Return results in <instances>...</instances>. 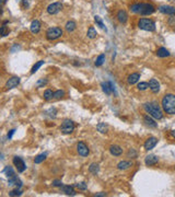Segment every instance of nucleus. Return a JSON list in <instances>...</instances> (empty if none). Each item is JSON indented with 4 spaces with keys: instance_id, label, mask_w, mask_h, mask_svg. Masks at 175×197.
I'll return each mask as SVG.
<instances>
[{
    "instance_id": "nucleus-26",
    "label": "nucleus",
    "mask_w": 175,
    "mask_h": 197,
    "mask_svg": "<svg viewBox=\"0 0 175 197\" xmlns=\"http://www.w3.org/2000/svg\"><path fill=\"white\" fill-rule=\"evenodd\" d=\"M7 23H8V21H6L3 25L0 26V36H7V35H9L10 30H9V28L6 25Z\"/></svg>"
},
{
    "instance_id": "nucleus-43",
    "label": "nucleus",
    "mask_w": 175,
    "mask_h": 197,
    "mask_svg": "<svg viewBox=\"0 0 175 197\" xmlns=\"http://www.w3.org/2000/svg\"><path fill=\"white\" fill-rule=\"evenodd\" d=\"M14 133H16V129H11V131H10V133H8V136H7V137H8V138L10 139V138L13 136V134H14Z\"/></svg>"
},
{
    "instance_id": "nucleus-19",
    "label": "nucleus",
    "mask_w": 175,
    "mask_h": 197,
    "mask_svg": "<svg viewBox=\"0 0 175 197\" xmlns=\"http://www.w3.org/2000/svg\"><path fill=\"white\" fill-rule=\"evenodd\" d=\"M109 152L115 157H119L121 153H123V148L117 146V145H112V146L109 147Z\"/></svg>"
},
{
    "instance_id": "nucleus-34",
    "label": "nucleus",
    "mask_w": 175,
    "mask_h": 197,
    "mask_svg": "<svg viewBox=\"0 0 175 197\" xmlns=\"http://www.w3.org/2000/svg\"><path fill=\"white\" fill-rule=\"evenodd\" d=\"M3 172L6 173V175H7V178H10V176H12V175H14L16 174V172H14V170H13L11 166H6L4 168V170H3Z\"/></svg>"
},
{
    "instance_id": "nucleus-21",
    "label": "nucleus",
    "mask_w": 175,
    "mask_h": 197,
    "mask_svg": "<svg viewBox=\"0 0 175 197\" xmlns=\"http://www.w3.org/2000/svg\"><path fill=\"white\" fill-rule=\"evenodd\" d=\"M60 188H61V192L65 193L66 195H71V196H74V195H76V191H74L73 186H70V185H63Z\"/></svg>"
},
{
    "instance_id": "nucleus-29",
    "label": "nucleus",
    "mask_w": 175,
    "mask_h": 197,
    "mask_svg": "<svg viewBox=\"0 0 175 197\" xmlns=\"http://www.w3.org/2000/svg\"><path fill=\"white\" fill-rule=\"evenodd\" d=\"M43 98H44L45 101H49V100H51V99L54 98V92H53L51 89H47L44 92V96H43Z\"/></svg>"
},
{
    "instance_id": "nucleus-30",
    "label": "nucleus",
    "mask_w": 175,
    "mask_h": 197,
    "mask_svg": "<svg viewBox=\"0 0 175 197\" xmlns=\"http://www.w3.org/2000/svg\"><path fill=\"white\" fill-rule=\"evenodd\" d=\"M46 157H47V154H46V153H41V154H38V156L35 157L34 163H36V164H39V163H42L45 159H46Z\"/></svg>"
},
{
    "instance_id": "nucleus-27",
    "label": "nucleus",
    "mask_w": 175,
    "mask_h": 197,
    "mask_svg": "<svg viewBox=\"0 0 175 197\" xmlns=\"http://www.w3.org/2000/svg\"><path fill=\"white\" fill-rule=\"evenodd\" d=\"M96 129L101 134H106L108 131V126L105 124V123H100V124H98V126H96Z\"/></svg>"
},
{
    "instance_id": "nucleus-45",
    "label": "nucleus",
    "mask_w": 175,
    "mask_h": 197,
    "mask_svg": "<svg viewBox=\"0 0 175 197\" xmlns=\"http://www.w3.org/2000/svg\"><path fill=\"white\" fill-rule=\"evenodd\" d=\"M171 136H172L173 138H175V131H171Z\"/></svg>"
},
{
    "instance_id": "nucleus-33",
    "label": "nucleus",
    "mask_w": 175,
    "mask_h": 197,
    "mask_svg": "<svg viewBox=\"0 0 175 197\" xmlns=\"http://www.w3.org/2000/svg\"><path fill=\"white\" fill-rule=\"evenodd\" d=\"M104 61H105V55L101 54L99 57L96 58V60H95V63H94V65H95L96 67H100V66H102Z\"/></svg>"
},
{
    "instance_id": "nucleus-15",
    "label": "nucleus",
    "mask_w": 175,
    "mask_h": 197,
    "mask_svg": "<svg viewBox=\"0 0 175 197\" xmlns=\"http://www.w3.org/2000/svg\"><path fill=\"white\" fill-rule=\"evenodd\" d=\"M148 84H149V88H150V90H151V92L152 93H158L160 91V83H159L158 80L151 79Z\"/></svg>"
},
{
    "instance_id": "nucleus-23",
    "label": "nucleus",
    "mask_w": 175,
    "mask_h": 197,
    "mask_svg": "<svg viewBox=\"0 0 175 197\" xmlns=\"http://www.w3.org/2000/svg\"><path fill=\"white\" fill-rule=\"evenodd\" d=\"M76 28H77V23L74 22V21H72V20L68 21V22L66 23V25H65V29H66V31H67L68 33L73 32V31L76 30Z\"/></svg>"
},
{
    "instance_id": "nucleus-39",
    "label": "nucleus",
    "mask_w": 175,
    "mask_h": 197,
    "mask_svg": "<svg viewBox=\"0 0 175 197\" xmlns=\"http://www.w3.org/2000/svg\"><path fill=\"white\" fill-rule=\"evenodd\" d=\"M77 188H79L80 191H86V188H88V184L84 183V182H81V183H78V184L74 185Z\"/></svg>"
},
{
    "instance_id": "nucleus-42",
    "label": "nucleus",
    "mask_w": 175,
    "mask_h": 197,
    "mask_svg": "<svg viewBox=\"0 0 175 197\" xmlns=\"http://www.w3.org/2000/svg\"><path fill=\"white\" fill-rule=\"evenodd\" d=\"M51 184H53V186H55V187H61V186L64 185V184H63V182H61L60 180H54Z\"/></svg>"
},
{
    "instance_id": "nucleus-10",
    "label": "nucleus",
    "mask_w": 175,
    "mask_h": 197,
    "mask_svg": "<svg viewBox=\"0 0 175 197\" xmlns=\"http://www.w3.org/2000/svg\"><path fill=\"white\" fill-rule=\"evenodd\" d=\"M20 83V78L19 77H12V78H10L6 83V88L8 90L10 89H13V88H16V87L19 86Z\"/></svg>"
},
{
    "instance_id": "nucleus-40",
    "label": "nucleus",
    "mask_w": 175,
    "mask_h": 197,
    "mask_svg": "<svg viewBox=\"0 0 175 197\" xmlns=\"http://www.w3.org/2000/svg\"><path fill=\"white\" fill-rule=\"evenodd\" d=\"M47 82H48L47 79H39L37 82H36V87H37V88H43L44 86L47 84Z\"/></svg>"
},
{
    "instance_id": "nucleus-14",
    "label": "nucleus",
    "mask_w": 175,
    "mask_h": 197,
    "mask_svg": "<svg viewBox=\"0 0 175 197\" xmlns=\"http://www.w3.org/2000/svg\"><path fill=\"white\" fill-rule=\"evenodd\" d=\"M144 162L148 166H152V165H156V163L159 162V158L156 154H149V156L146 157V160Z\"/></svg>"
},
{
    "instance_id": "nucleus-46",
    "label": "nucleus",
    "mask_w": 175,
    "mask_h": 197,
    "mask_svg": "<svg viewBox=\"0 0 175 197\" xmlns=\"http://www.w3.org/2000/svg\"><path fill=\"white\" fill-rule=\"evenodd\" d=\"M2 13V4H1V2H0V14Z\"/></svg>"
},
{
    "instance_id": "nucleus-24",
    "label": "nucleus",
    "mask_w": 175,
    "mask_h": 197,
    "mask_svg": "<svg viewBox=\"0 0 175 197\" xmlns=\"http://www.w3.org/2000/svg\"><path fill=\"white\" fill-rule=\"evenodd\" d=\"M130 166H133V162L131 161H121V162L117 164L118 170H127Z\"/></svg>"
},
{
    "instance_id": "nucleus-16",
    "label": "nucleus",
    "mask_w": 175,
    "mask_h": 197,
    "mask_svg": "<svg viewBox=\"0 0 175 197\" xmlns=\"http://www.w3.org/2000/svg\"><path fill=\"white\" fill-rule=\"evenodd\" d=\"M101 87H102V90L104 91L107 96H109L113 91H114V86H113V83L109 82V81H106V82H102V84H101Z\"/></svg>"
},
{
    "instance_id": "nucleus-31",
    "label": "nucleus",
    "mask_w": 175,
    "mask_h": 197,
    "mask_svg": "<svg viewBox=\"0 0 175 197\" xmlns=\"http://www.w3.org/2000/svg\"><path fill=\"white\" fill-rule=\"evenodd\" d=\"M88 37L89 38H95L96 37V35H98V32H96V30L93 28V26H90L89 28V30H88Z\"/></svg>"
},
{
    "instance_id": "nucleus-2",
    "label": "nucleus",
    "mask_w": 175,
    "mask_h": 197,
    "mask_svg": "<svg viewBox=\"0 0 175 197\" xmlns=\"http://www.w3.org/2000/svg\"><path fill=\"white\" fill-rule=\"evenodd\" d=\"M130 11L141 16H150L156 11V8L151 3H135L130 6Z\"/></svg>"
},
{
    "instance_id": "nucleus-35",
    "label": "nucleus",
    "mask_w": 175,
    "mask_h": 197,
    "mask_svg": "<svg viewBox=\"0 0 175 197\" xmlns=\"http://www.w3.org/2000/svg\"><path fill=\"white\" fill-rule=\"evenodd\" d=\"M94 21H95V23L100 26V28H101V29H105V30H106V28H105V25H104V23H103L102 19H101V16H94Z\"/></svg>"
},
{
    "instance_id": "nucleus-4",
    "label": "nucleus",
    "mask_w": 175,
    "mask_h": 197,
    "mask_svg": "<svg viewBox=\"0 0 175 197\" xmlns=\"http://www.w3.org/2000/svg\"><path fill=\"white\" fill-rule=\"evenodd\" d=\"M138 26H139V29L143 30V31H149V32H153L156 30V23H154V21L151 19H146V18L139 20Z\"/></svg>"
},
{
    "instance_id": "nucleus-3",
    "label": "nucleus",
    "mask_w": 175,
    "mask_h": 197,
    "mask_svg": "<svg viewBox=\"0 0 175 197\" xmlns=\"http://www.w3.org/2000/svg\"><path fill=\"white\" fill-rule=\"evenodd\" d=\"M163 111L165 112L166 114L174 115L175 114V94L172 93H168L162 98V102H161Z\"/></svg>"
},
{
    "instance_id": "nucleus-1",
    "label": "nucleus",
    "mask_w": 175,
    "mask_h": 197,
    "mask_svg": "<svg viewBox=\"0 0 175 197\" xmlns=\"http://www.w3.org/2000/svg\"><path fill=\"white\" fill-rule=\"evenodd\" d=\"M143 108H144L147 114L150 115L154 119H161L163 117V112L156 102H147L143 104Z\"/></svg>"
},
{
    "instance_id": "nucleus-18",
    "label": "nucleus",
    "mask_w": 175,
    "mask_h": 197,
    "mask_svg": "<svg viewBox=\"0 0 175 197\" xmlns=\"http://www.w3.org/2000/svg\"><path fill=\"white\" fill-rule=\"evenodd\" d=\"M30 30L33 34H37L39 31H41V22L38 20H34L31 23V26H30Z\"/></svg>"
},
{
    "instance_id": "nucleus-32",
    "label": "nucleus",
    "mask_w": 175,
    "mask_h": 197,
    "mask_svg": "<svg viewBox=\"0 0 175 197\" xmlns=\"http://www.w3.org/2000/svg\"><path fill=\"white\" fill-rule=\"evenodd\" d=\"M43 65H44V60L37 61V63H36V64H35L34 66L32 67V69H31V73H32V75H33V73H35L38 69H39V68H41L42 66H43Z\"/></svg>"
},
{
    "instance_id": "nucleus-38",
    "label": "nucleus",
    "mask_w": 175,
    "mask_h": 197,
    "mask_svg": "<svg viewBox=\"0 0 175 197\" xmlns=\"http://www.w3.org/2000/svg\"><path fill=\"white\" fill-rule=\"evenodd\" d=\"M137 88L139 91H144V90H147L149 88V84L147 82H140V83H138Z\"/></svg>"
},
{
    "instance_id": "nucleus-47",
    "label": "nucleus",
    "mask_w": 175,
    "mask_h": 197,
    "mask_svg": "<svg viewBox=\"0 0 175 197\" xmlns=\"http://www.w3.org/2000/svg\"><path fill=\"white\" fill-rule=\"evenodd\" d=\"M0 157H1V153H0Z\"/></svg>"
},
{
    "instance_id": "nucleus-28",
    "label": "nucleus",
    "mask_w": 175,
    "mask_h": 197,
    "mask_svg": "<svg viewBox=\"0 0 175 197\" xmlns=\"http://www.w3.org/2000/svg\"><path fill=\"white\" fill-rule=\"evenodd\" d=\"M99 171H100V166L98 163H92L89 166V172L92 173V174H96V173H99Z\"/></svg>"
},
{
    "instance_id": "nucleus-44",
    "label": "nucleus",
    "mask_w": 175,
    "mask_h": 197,
    "mask_svg": "<svg viewBox=\"0 0 175 197\" xmlns=\"http://www.w3.org/2000/svg\"><path fill=\"white\" fill-rule=\"evenodd\" d=\"M95 197H104V196H106V194L105 193H99V194H96V195H94Z\"/></svg>"
},
{
    "instance_id": "nucleus-41",
    "label": "nucleus",
    "mask_w": 175,
    "mask_h": 197,
    "mask_svg": "<svg viewBox=\"0 0 175 197\" xmlns=\"http://www.w3.org/2000/svg\"><path fill=\"white\" fill-rule=\"evenodd\" d=\"M56 113H57V111H56L55 108H51L49 111L46 112V114L49 115V117H51V118H55V117H56Z\"/></svg>"
},
{
    "instance_id": "nucleus-6",
    "label": "nucleus",
    "mask_w": 175,
    "mask_h": 197,
    "mask_svg": "<svg viewBox=\"0 0 175 197\" xmlns=\"http://www.w3.org/2000/svg\"><path fill=\"white\" fill-rule=\"evenodd\" d=\"M74 131V124H73L72 121L70 119H65L63 123H61L60 126V131L65 135H69L72 131Z\"/></svg>"
},
{
    "instance_id": "nucleus-36",
    "label": "nucleus",
    "mask_w": 175,
    "mask_h": 197,
    "mask_svg": "<svg viewBox=\"0 0 175 197\" xmlns=\"http://www.w3.org/2000/svg\"><path fill=\"white\" fill-rule=\"evenodd\" d=\"M22 195V191L19 187H16V190H12L11 192H9V196H21Z\"/></svg>"
},
{
    "instance_id": "nucleus-25",
    "label": "nucleus",
    "mask_w": 175,
    "mask_h": 197,
    "mask_svg": "<svg viewBox=\"0 0 175 197\" xmlns=\"http://www.w3.org/2000/svg\"><path fill=\"white\" fill-rule=\"evenodd\" d=\"M156 55H158V57H161V58H164V57H169L170 56V51L164 47H160L158 51H156Z\"/></svg>"
},
{
    "instance_id": "nucleus-17",
    "label": "nucleus",
    "mask_w": 175,
    "mask_h": 197,
    "mask_svg": "<svg viewBox=\"0 0 175 197\" xmlns=\"http://www.w3.org/2000/svg\"><path fill=\"white\" fill-rule=\"evenodd\" d=\"M117 20L119 21V23L125 24V23L127 22V20H128L127 12H126L125 10H119V11L117 12Z\"/></svg>"
},
{
    "instance_id": "nucleus-13",
    "label": "nucleus",
    "mask_w": 175,
    "mask_h": 197,
    "mask_svg": "<svg viewBox=\"0 0 175 197\" xmlns=\"http://www.w3.org/2000/svg\"><path fill=\"white\" fill-rule=\"evenodd\" d=\"M156 143H158V139H156V137H150V138H148L146 140V143H144V149L146 150L153 149L156 147Z\"/></svg>"
},
{
    "instance_id": "nucleus-5",
    "label": "nucleus",
    "mask_w": 175,
    "mask_h": 197,
    "mask_svg": "<svg viewBox=\"0 0 175 197\" xmlns=\"http://www.w3.org/2000/svg\"><path fill=\"white\" fill-rule=\"evenodd\" d=\"M63 35V30L58 26H55V28H49L46 32V38L48 41H55Z\"/></svg>"
},
{
    "instance_id": "nucleus-22",
    "label": "nucleus",
    "mask_w": 175,
    "mask_h": 197,
    "mask_svg": "<svg viewBox=\"0 0 175 197\" xmlns=\"http://www.w3.org/2000/svg\"><path fill=\"white\" fill-rule=\"evenodd\" d=\"M139 79H140V75H139V73H137V72L131 73L130 76H128L127 82H128V84L133 86V84H135V83H137Z\"/></svg>"
},
{
    "instance_id": "nucleus-11",
    "label": "nucleus",
    "mask_w": 175,
    "mask_h": 197,
    "mask_svg": "<svg viewBox=\"0 0 175 197\" xmlns=\"http://www.w3.org/2000/svg\"><path fill=\"white\" fill-rule=\"evenodd\" d=\"M159 11L164 13V14H168V16H174L175 14V8L172 6H160Z\"/></svg>"
},
{
    "instance_id": "nucleus-7",
    "label": "nucleus",
    "mask_w": 175,
    "mask_h": 197,
    "mask_svg": "<svg viewBox=\"0 0 175 197\" xmlns=\"http://www.w3.org/2000/svg\"><path fill=\"white\" fill-rule=\"evenodd\" d=\"M47 13L48 14H57L58 12H60L61 10H63V3L61 2H54V3H51L49 6L47 7Z\"/></svg>"
},
{
    "instance_id": "nucleus-20",
    "label": "nucleus",
    "mask_w": 175,
    "mask_h": 197,
    "mask_svg": "<svg viewBox=\"0 0 175 197\" xmlns=\"http://www.w3.org/2000/svg\"><path fill=\"white\" fill-rule=\"evenodd\" d=\"M143 122H144V124L147 125V126H149V127H152V128H156L158 125H156V123L154 122V119H153V117H151L150 115H144L143 116Z\"/></svg>"
},
{
    "instance_id": "nucleus-37",
    "label": "nucleus",
    "mask_w": 175,
    "mask_h": 197,
    "mask_svg": "<svg viewBox=\"0 0 175 197\" xmlns=\"http://www.w3.org/2000/svg\"><path fill=\"white\" fill-rule=\"evenodd\" d=\"M64 96H65L64 90H57V91H55L54 92V99H57V100L61 99Z\"/></svg>"
},
{
    "instance_id": "nucleus-12",
    "label": "nucleus",
    "mask_w": 175,
    "mask_h": 197,
    "mask_svg": "<svg viewBox=\"0 0 175 197\" xmlns=\"http://www.w3.org/2000/svg\"><path fill=\"white\" fill-rule=\"evenodd\" d=\"M8 182H9L10 186H16V187H19V188L22 186V181H21L16 174L8 178Z\"/></svg>"
},
{
    "instance_id": "nucleus-8",
    "label": "nucleus",
    "mask_w": 175,
    "mask_h": 197,
    "mask_svg": "<svg viewBox=\"0 0 175 197\" xmlns=\"http://www.w3.org/2000/svg\"><path fill=\"white\" fill-rule=\"evenodd\" d=\"M77 151L79 153V156L81 157H88L90 153L89 147L86 146L83 141H79V143H77Z\"/></svg>"
},
{
    "instance_id": "nucleus-9",
    "label": "nucleus",
    "mask_w": 175,
    "mask_h": 197,
    "mask_svg": "<svg viewBox=\"0 0 175 197\" xmlns=\"http://www.w3.org/2000/svg\"><path fill=\"white\" fill-rule=\"evenodd\" d=\"M13 164H14V166L16 168V170H18L19 173H22V172L25 171L26 165H25V162L23 161L22 158H20V157H14V158H13Z\"/></svg>"
}]
</instances>
